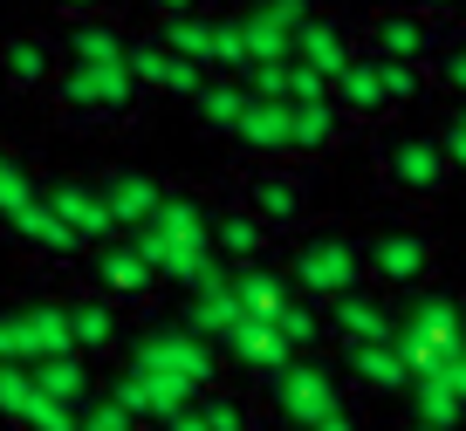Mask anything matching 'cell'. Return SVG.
<instances>
[{
	"mask_svg": "<svg viewBox=\"0 0 466 431\" xmlns=\"http://www.w3.org/2000/svg\"><path fill=\"white\" fill-rule=\"evenodd\" d=\"M199 411L213 431H261V404L248 390H227V384H206L199 390Z\"/></svg>",
	"mask_w": 466,
	"mask_h": 431,
	"instance_id": "cell-32",
	"label": "cell"
},
{
	"mask_svg": "<svg viewBox=\"0 0 466 431\" xmlns=\"http://www.w3.org/2000/svg\"><path fill=\"white\" fill-rule=\"evenodd\" d=\"M35 397H42V384H35V363H0V425H15L35 411Z\"/></svg>",
	"mask_w": 466,
	"mask_h": 431,
	"instance_id": "cell-35",
	"label": "cell"
},
{
	"mask_svg": "<svg viewBox=\"0 0 466 431\" xmlns=\"http://www.w3.org/2000/svg\"><path fill=\"white\" fill-rule=\"evenodd\" d=\"M131 363H151V370H172L186 384H219V343L186 322H165V329H145V343L131 349Z\"/></svg>",
	"mask_w": 466,
	"mask_h": 431,
	"instance_id": "cell-12",
	"label": "cell"
},
{
	"mask_svg": "<svg viewBox=\"0 0 466 431\" xmlns=\"http://www.w3.org/2000/svg\"><path fill=\"white\" fill-rule=\"evenodd\" d=\"M439 144H446L452 172H466V110H460V103H452V110L439 116Z\"/></svg>",
	"mask_w": 466,
	"mask_h": 431,
	"instance_id": "cell-40",
	"label": "cell"
},
{
	"mask_svg": "<svg viewBox=\"0 0 466 431\" xmlns=\"http://www.w3.org/2000/svg\"><path fill=\"white\" fill-rule=\"evenodd\" d=\"M391 343L411 356V370H439V363L466 343V302L425 281L419 295H405V316H398V336H391Z\"/></svg>",
	"mask_w": 466,
	"mask_h": 431,
	"instance_id": "cell-6",
	"label": "cell"
},
{
	"mask_svg": "<svg viewBox=\"0 0 466 431\" xmlns=\"http://www.w3.org/2000/svg\"><path fill=\"white\" fill-rule=\"evenodd\" d=\"M35 384L48 390V397H62V404H96L103 390H96V370H89V356H56V363H35Z\"/></svg>",
	"mask_w": 466,
	"mask_h": 431,
	"instance_id": "cell-31",
	"label": "cell"
},
{
	"mask_svg": "<svg viewBox=\"0 0 466 431\" xmlns=\"http://www.w3.org/2000/svg\"><path fill=\"white\" fill-rule=\"evenodd\" d=\"M0 240L15 246V254L42 260V267H83V260H89V240H83V233H76L48 199H35L21 219H7V226H0Z\"/></svg>",
	"mask_w": 466,
	"mask_h": 431,
	"instance_id": "cell-11",
	"label": "cell"
},
{
	"mask_svg": "<svg viewBox=\"0 0 466 431\" xmlns=\"http://www.w3.org/2000/svg\"><path fill=\"white\" fill-rule=\"evenodd\" d=\"M460 110H466V103H460Z\"/></svg>",
	"mask_w": 466,
	"mask_h": 431,
	"instance_id": "cell-50",
	"label": "cell"
},
{
	"mask_svg": "<svg viewBox=\"0 0 466 431\" xmlns=\"http://www.w3.org/2000/svg\"><path fill=\"white\" fill-rule=\"evenodd\" d=\"M411 404V425H439V431H466V390L452 384L446 370H419L405 390Z\"/></svg>",
	"mask_w": 466,
	"mask_h": 431,
	"instance_id": "cell-24",
	"label": "cell"
},
{
	"mask_svg": "<svg viewBox=\"0 0 466 431\" xmlns=\"http://www.w3.org/2000/svg\"><path fill=\"white\" fill-rule=\"evenodd\" d=\"M289 130H295V165H316V158H329V151H343V144L357 137V124L336 110V96L289 103Z\"/></svg>",
	"mask_w": 466,
	"mask_h": 431,
	"instance_id": "cell-19",
	"label": "cell"
},
{
	"mask_svg": "<svg viewBox=\"0 0 466 431\" xmlns=\"http://www.w3.org/2000/svg\"><path fill=\"white\" fill-rule=\"evenodd\" d=\"M137 431H158V425H137Z\"/></svg>",
	"mask_w": 466,
	"mask_h": 431,
	"instance_id": "cell-49",
	"label": "cell"
},
{
	"mask_svg": "<svg viewBox=\"0 0 466 431\" xmlns=\"http://www.w3.org/2000/svg\"><path fill=\"white\" fill-rule=\"evenodd\" d=\"M0 363H28V329H21V308H0Z\"/></svg>",
	"mask_w": 466,
	"mask_h": 431,
	"instance_id": "cell-41",
	"label": "cell"
},
{
	"mask_svg": "<svg viewBox=\"0 0 466 431\" xmlns=\"http://www.w3.org/2000/svg\"><path fill=\"white\" fill-rule=\"evenodd\" d=\"M42 185H48V178L35 172L28 158H21V151H15V144H7V137H0V226L28 213V205L42 199Z\"/></svg>",
	"mask_w": 466,
	"mask_h": 431,
	"instance_id": "cell-30",
	"label": "cell"
},
{
	"mask_svg": "<svg viewBox=\"0 0 466 431\" xmlns=\"http://www.w3.org/2000/svg\"><path fill=\"white\" fill-rule=\"evenodd\" d=\"M83 274H89V287H96V295H110L116 308H145L151 295L165 287V274L151 267V254H145V246L131 240V233H116V240L89 246Z\"/></svg>",
	"mask_w": 466,
	"mask_h": 431,
	"instance_id": "cell-8",
	"label": "cell"
},
{
	"mask_svg": "<svg viewBox=\"0 0 466 431\" xmlns=\"http://www.w3.org/2000/svg\"><path fill=\"white\" fill-rule=\"evenodd\" d=\"M240 205L261 213L275 233H302L316 213V185H309L302 165H248L240 172Z\"/></svg>",
	"mask_w": 466,
	"mask_h": 431,
	"instance_id": "cell-7",
	"label": "cell"
},
{
	"mask_svg": "<svg viewBox=\"0 0 466 431\" xmlns=\"http://www.w3.org/2000/svg\"><path fill=\"white\" fill-rule=\"evenodd\" d=\"M48 96H56V116L69 130H131L145 116L151 89L137 83L131 55H124V62H62Z\"/></svg>",
	"mask_w": 466,
	"mask_h": 431,
	"instance_id": "cell-1",
	"label": "cell"
},
{
	"mask_svg": "<svg viewBox=\"0 0 466 431\" xmlns=\"http://www.w3.org/2000/svg\"><path fill=\"white\" fill-rule=\"evenodd\" d=\"M42 199L56 205L62 219H69L76 233H83L89 246H103V240H116V219H110V205H103V192H96V178H48L42 185Z\"/></svg>",
	"mask_w": 466,
	"mask_h": 431,
	"instance_id": "cell-21",
	"label": "cell"
},
{
	"mask_svg": "<svg viewBox=\"0 0 466 431\" xmlns=\"http://www.w3.org/2000/svg\"><path fill=\"white\" fill-rule=\"evenodd\" d=\"M62 35L56 28H15L0 35V89H15V96H48L62 75Z\"/></svg>",
	"mask_w": 466,
	"mask_h": 431,
	"instance_id": "cell-10",
	"label": "cell"
},
{
	"mask_svg": "<svg viewBox=\"0 0 466 431\" xmlns=\"http://www.w3.org/2000/svg\"><path fill=\"white\" fill-rule=\"evenodd\" d=\"M411 7H425V15H466V0H411Z\"/></svg>",
	"mask_w": 466,
	"mask_h": 431,
	"instance_id": "cell-47",
	"label": "cell"
},
{
	"mask_svg": "<svg viewBox=\"0 0 466 431\" xmlns=\"http://www.w3.org/2000/svg\"><path fill=\"white\" fill-rule=\"evenodd\" d=\"M21 431H83V404H62V397H35V411L21 417Z\"/></svg>",
	"mask_w": 466,
	"mask_h": 431,
	"instance_id": "cell-36",
	"label": "cell"
},
{
	"mask_svg": "<svg viewBox=\"0 0 466 431\" xmlns=\"http://www.w3.org/2000/svg\"><path fill=\"white\" fill-rule=\"evenodd\" d=\"M233 151L254 165H295V130H289V103L281 96H254L240 110V130H233Z\"/></svg>",
	"mask_w": 466,
	"mask_h": 431,
	"instance_id": "cell-17",
	"label": "cell"
},
{
	"mask_svg": "<svg viewBox=\"0 0 466 431\" xmlns=\"http://www.w3.org/2000/svg\"><path fill=\"white\" fill-rule=\"evenodd\" d=\"M281 267H289L295 295H309V302H322V308H329L336 295H350V287L370 281V254H364V240L350 226H302Z\"/></svg>",
	"mask_w": 466,
	"mask_h": 431,
	"instance_id": "cell-3",
	"label": "cell"
},
{
	"mask_svg": "<svg viewBox=\"0 0 466 431\" xmlns=\"http://www.w3.org/2000/svg\"><path fill=\"white\" fill-rule=\"evenodd\" d=\"M322 316H329V343H391L405 308L391 302V287L364 281V287H350V295H336Z\"/></svg>",
	"mask_w": 466,
	"mask_h": 431,
	"instance_id": "cell-13",
	"label": "cell"
},
{
	"mask_svg": "<svg viewBox=\"0 0 466 431\" xmlns=\"http://www.w3.org/2000/svg\"><path fill=\"white\" fill-rule=\"evenodd\" d=\"M364 254H370V281L391 287V295H419L439 267V240L425 226H378L364 240Z\"/></svg>",
	"mask_w": 466,
	"mask_h": 431,
	"instance_id": "cell-9",
	"label": "cell"
},
{
	"mask_svg": "<svg viewBox=\"0 0 466 431\" xmlns=\"http://www.w3.org/2000/svg\"><path fill=\"white\" fill-rule=\"evenodd\" d=\"M62 55L69 62H124L131 55V35L116 28V15H83V21H62Z\"/></svg>",
	"mask_w": 466,
	"mask_h": 431,
	"instance_id": "cell-26",
	"label": "cell"
},
{
	"mask_svg": "<svg viewBox=\"0 0 466 431\" xmlns=\"http://www.w3.org/2000/svg\"><path fill=\"white\" fill-rule=\"evenodd\" d=\"M370 178H378V192H384L391 205H405V213H425V205L446 199L452 158H446V144H439V130H378Z\"/></svg>",
	"mask_w": 466,
	"mask_h": 431,
	"instance_id": "cell-2",
	"label": "cell"
},
{
	"mask_svg": "<svg viewBox=\"0 0 466 431\" xmlns=\"http://www.w3.org/2000/svg\"><path fill=\"white\" fill-rule=\"evenodd\" d=\"M357 35H364L370 55H398V62H425L432 69L466 28H460V15H425L411 0H370V15H364Z\"/></svg>",
	"mask_w": 466,
	"mask_h": 431,
	"instance_id": "cell-4",
	"label": "cell"
},
{
	"mask_svg": "<svg viewBox=\"0 0 466 431\" xmlns=\"http://www.w3.org/2000/svg\"><path fill=\"white\" fill-rule=\"evenodd\" d=\"M233 287H240V302H248L254 316H281V308L295 302L289 267H268V260H248V267H233Z\"/></svg>",
	"mask_w": 466,
	"mask_h": 431,
	"instance_id": "cell-29",
	"label": "cell"
},
{
	"mask_svg": "<svg viewBox=\"0 0 466 431\" xmlns=\"http://www.w3.org/2000/svg\"><path fill=\"white\" fill-rule=\"evenodd\" d=\"M137 7H145V15H151V28H158V21H172V15H192V7H206V0H137Z\"/></svg>",
	"mask_w": 466,
	"mask_h": 431,
	"instance_id": "cell-43",
	"label": "cell"
},
{
	"mask_svg": "<svg viewBox=\"0 0 466 431\" xmlns=\"http://www.w3.org/2000/svg\"><path fill=\"white\" fill-rule=\"evenodd\" d=\"M248 7H261V15H268V21H281V28H289V35H302L309 21L322 15L316 0H248Z\"/></svg>",
	"mask_w": 466,
	"mask_h": 431,
	"instance_id": "cell-38",
	"label": "cell"
},
{
	"mask_svg": "<svg viewBox=\"0 0 466 431\" xmlns=\"http://www.w3.org/2000/svg\"><path fill=\"white\" fill-rule=\"evenodd\" d=\"M432 75H439V96H452V103H466V35L446 48V55L432 62Z\"/></svg>",
	"mask_w": 466,
	"mask_h": 431,
	"instance_id": "cell-37",
	"label": "cell"
},
{
	"mask_svg": "<svg viewBox=\"0 0 466 431\" xmlns=\"http://www.w3.org/2000/svg\"><path fill=\"white\" fill-rule=\"evenodd\" d=\"M268 404H275L281 431H316L329 411H343V404H350L343 363H329V356H295L289 370L268 376Z\"/></svg>",
	"mask_w": 466,
	"mask_h": 431,
	"instance_id": "cell-5",
	"label": "cell"
},
{
	"mask_svg": "<svg viewBox=\"0 0 466 431\" xmlns=\"http://www.w3.org/2000/svg\"><path fill=\"white\" fill-rule=\"evenodd\" d=\"M213 246H219V260H227V267H248V260H268L275 226L233 199V205H219V213H213Z\"/></svg>",
	"mask_w": 466,
	"mask_h": 431,
	"instance_id": "cell-23",
	"label": "cell"
},
{
	"mask_svg": "<svg viewBox=\"0 0 466 431\" xmlns=\"http://www.w3.org/2000/svg\"><path fill=\"white\" fill-rule=\"evenodd\" d=\"M158 431H213V425H206V411H199V404H186V411H172Z\"/></svg>",
	"mask_w": 466,
	"mask_h": 431,
	"instance_id": "cell-44",
	"label": "cell"
},
{
	"mask_svg": "<svg viewBox=\"0 0 466 431\" xmlns=\"http://www.w3.org/2000/svg\"><path fill=\"white\" fill-rule=\"evenodd\" d=\"M131 69H137V83H145L151 96H165V103H192L206 83H213V69H199L192 55L165 48L158 28H151V35H131Z\"/></svg>",
	"mask_w": 466,
	"mask_h": 431,
	"instance_id": "cell-14",
	"label": "cell"
},
{
	"mask_svg": "<svg viewBox=\"0 0 466 431\" xmlns=\"http://www.w3.org/2000/svg\"><path fill=\"white\" fill-rule=\"evenodd\" d=\"M378 62H384V89H391L398 116H405V110H419V103L439 89V75L425 69V62H398V55H378Z\"/></svg>",
	"mask_w": 466,
	"mask_h": 431,
	"instance_id": "cell-33",
	"label": "cell"
},
{
	"mask_svg": "<svg viewBox=\"0 0 466 431\" xmlns=\"http://www.w3.org/2000/svg\"><path fill=\"white\" fill-rule=\"evenodd\" d=\"M295 55H302L309 69H322V75L336 83V75H343L350 62L364 55V35L350 28V21H336V15H316L302 35H295Z\"/></svg>",
	"mask_w": 466,
	"mask_h": 431,
	"instance_id": "cell-22",
	"label": "cell"
},
{
	"mask_svg": "<svg viewBox=\"0 0 466 431\" xmlns=\"http://www.w3.org/2000/svg\"><path fill=\"white\" fill-rule=\"evenodd\" d=\"M48 7H56L62 21H83V15H116L124 0H48Z\"/></svg>",
	"mask_w": 466,
	"mask_h": 431,
	"instance_id": "cell-42",
	"label": "cell"
},
{
	"mask_svg": "<svg viewBox=\"0 0 466 431\" xmlns=\"http://www.w3.org/2000/svg\"><path fill=\"white\" fill-rule=\"evenodd\" d=\"M336 363H343V376L357 390H370V397H405L411 376H419L398 343H336Z\"/></svg>",
	"mask_w": 466,
	"mask_h": 431,
	"instance_id": "cell-16",
	"label": "cell"
},
{
	"mask_svg": "<svg viewBox=\"0 0 466 431\" xmlns=\"http://www.w3.org/2000/svg\"><path fill=\"white\" fill-rule=\"evenodd\" d=\"M248 103H254L248 75H213V83H206L186 110H192V124H199L206 137H227V144H233V130H240V110H248Z\"/></svg>",
	"mask_w": 466,
	"mask_h": 431,
	"instance_id": "cell-25",
	"label": "cell"
},
{
	"mask_svg": "<svg viewBox=\"0 0 466 431\" xmlns=\"http://www.w3.org/2000/svg\"><path fill=\"white\" fill-rule=\"evenodd\" d=\"M219 356H227V363H240L248 376H261V384H268V376H275V370H289V363L302 356V349H295L289 336H281V322H275V316H254V308H248V316L233 322L227 336H219Z\"/></svg>",
	"mask_w": 466,
	"mask_h": 431,
	"instance_id": "cell-15",
	"label": "cell"
},
{
	"mask_svg": "<svg viewBox=\"0 0 466 431\" xmlns=\"http://www.w3.org/2000/svg\"><path fill=\"white\" fill-rule=\"evenodd\" d=\"M275 322H281V336H289L302 356H316V349L329 343V316H322V302H309V295H295V302L281 308Z\"/></svg>",
	"mask_w": 466,
	"mask_h": 431,
	"instance_id": "cell-34",
	"label": "cell"
},
{
	"mask_svg": "<svg viewBox=\"0 0 466 431\" xmlns=\"http://www.w3.org/2000/svg\"><path fill=\"white\" fill-rule=\"evenodd\" d=\"M336 110H343L357 130H384V124L398 116L391 89H384V62L370 55V48H364L357 62H350L343 75H336Z\"/></svg>",
	"mask_w": 466,
	"mask_h": 431,
	"instance_id": "cell-18",
	"label": "cell"
},
{
	"mask_svg": "<svg viewBox=\"0 0 466 431\" xmlns=\"http://www.w3.org/2000/svg\"><path fill=\"white\" fill-rule=\"evenodd\" d=\"M439 370H446V376H452V384H460V390H466V343H460V349H452V356H446V363H439Z\"/></svg>",
	"mask_w": 466,
	"mask_h": 431,
	"instance_id": "cell-46",
	"label": "cell"
},
{
	"mask_svg": "<svg viewBox=\"0 0 466 431\" xmlns=\"http://www.w3.org/2000/svg\"><path fill=\"white\" fill-rule=\"evenodd\" d=\"M96 192H103V205H110V219H116V226H124V233H137V226H145V219L165 205V192H172V185H158V178H151V172H137V165H110V172L96 178Z\"/></svg>",
	"mask_w": 466,
	"mask_h": 431,
	"instance_id": "cell-20",
	"label": "cell"
},
{
	"mask_svg": "<svg viewBox=\"0 0 466 431\" xmlns=\"http://www.w3.org/2000/svg\"><path fill=\"white\" fill-rule=\"evenodd\" d=\"M83 431H137V417L124 411V404H116L110 390H103V397H96V404L83 411Z\"/></svg>",
	"mask_w": 466,
	"mask_h": 431,
	"instance_id": "cell-39",
	"label": "cell"
},
{
	"mask_svg": "<svg viewBox=\"0 0 466 431\" xmlns=\"http://www.w3.org/2000/svg\"><path fill=\"white\" fill-rule=\"evenodd\" d=\"M158 42H165V48H178V55H192L199 69H213V48H219V15H213V7L172 15V21H158Z\"/></svg>",
	"mask_w": 466,
	"mask_h": 431,
	"instance_id": "cell-28",
	"label": "cell"
},
{
	"mask_svg": "<svg viewBox=\"0 0 466 431\" xmlns=\"http://www.w3.org/2000/svg\"><path fill=\"white\" fill-rule=\"evenodd\" d=\"M316 431H364V411H357V404H343V411H329Z\"/></svg>",
	"mask_w": 466,
	"mask_h": 431,
	"instance_id": "cell-45",
	"label": "cell"
},
{
	"mask_svg": "<svg viewBox=\"0 0 466 431\" xmlns=\"http://www.w3.org/2000/svg\"><path fill=\"white\" fill-rule=\"evenodd\" d=\"M411 431H439V425H411Z\"/></svg>",
	"mask_w": 466,
	"mask_h": 431,
	"instance_id": "cell-48",
	"label": "cell"
},
{
	"mask_svg": "<svg viewBox=\"0 0 466 431\" xmlns=\"http://www.w3.org/2000/svg\"><path fill=\"white\" fill-rule=\"evenodd\" d=\"M69 329H76V349H83L89 363L110 356V349H116V302L96 295V287H83V295L69 302Z\"/></svg>",
	"mask_w": 466,
	"mask_h": 431,
	"instance_id": "cell-27",
	"label": "cell"
}]
</instances>
